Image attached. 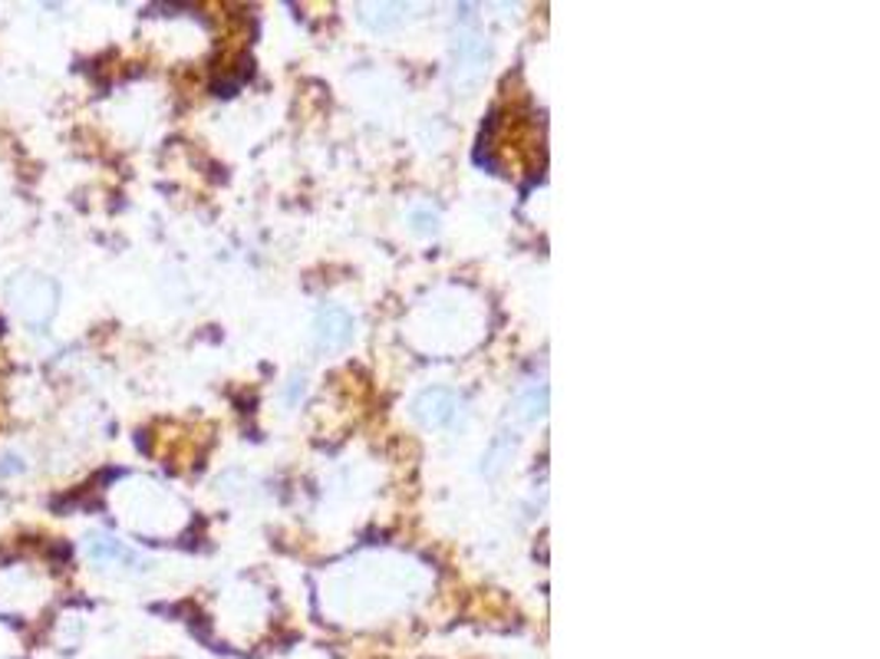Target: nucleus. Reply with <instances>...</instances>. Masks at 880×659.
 I'll return each instance as SVG.
<instances>
[{"label": "nucleus", "mask_w": 880, "mask_h": 659, "mask_svg": "<svg viewBox=\"0 0 880 659\" xmlns=\"http://www.w3.org/2000/svg\"><path fill=\"white\" fill-rule=\"evenodd\" d=\"M354 316L344 310V307H323L317 313V337L323 347L337 350V347H347L354 340Z\"/></svg>", "instance_id": "7ed1b4c3"}, {"label": "nucleus", "mask_w": 880, "mask_h": 659, "mask_svg": "<svg viewBox=\"0 0 880 659\" xmlns=\"http://www.w3.org/2000/svg\"><path fill=\"white\" fill-rule=\"evenodd\" d=\"M459 409H462L459 393L443 389V386L425 389V393L416 399V419H419L422 425H435V428L453 425V422L459 419Z\"/></svg>", "instance_id": "f03ea898"}, {"label": "nucleus", "mask_w": 880, "mask_h": 659, "mask_svg": "<svg viewBox=\"0 0 880 659\" xmlns=\"http://www.w3.org/2000/svg\"><path fill=\"white\" fill-rule=\"evenodd\" d=\"M8 300L21 313V320L44 326L57 310V284L44 274H21L8 284Z\"/></svg>", "instance_id": "f257e3e1"}, {"label": "nucleus", "mask_w": 880, "mask_h": 659, "mask_svg": "<svg viewBox=\"0 0 880 659\" xmlns=\"http://www.w3.org/2000/svg\"><path fill=\"white\" fill-rule=\"evenodd\" d=\"M86 555L96 561V564H116V561H133V555L126 551V547L116 540V537H109V534H89L86 537Z\"/></svg>", "instance_id": "20e7f679"}]
</instances>
